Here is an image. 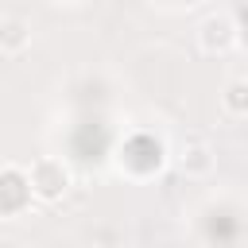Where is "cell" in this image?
I'll return each instance as SVG.
<instances>
[{
  "mask_svg": "<svg viewBox=\"0 0 248 248\" xmlns=\"http://www.w3.org/2000/svg\"><path fill=\"white\" fill-rule=\"evenodd\" d=\"M178 170L186 174V178H209L213 174V167H217V155H213V147L205 143V140H186L182 147H178Z\"/></svg>",
  "mask_w": 248,
  "mask_h": 248,
  "instance_id": "277c9868",
  "label": "cell"
},
{
  "mask_svg": "<svg viewBox=\"0 0 248 248\" xmlns=\"http://www.w3.org/2000/svg\"><path fill=\"white\" fill-rule=\"evenodd\" d=\"M31 46V23L23 16H0V54H23Z\"/></svg>",
  "mask_w": 248,
  "mask_h": 248,
  "instance_id": "5b68a950",
  "label": "cell"
},
{
  "mask_svg": "<svg viewBox=\"0 0 248 248\" xmlns=\"http://www.w3.org/2000/svg\"><path fill=\"white\" fill-rule=\"evenodd\" d=\"M31 182H27V170L23 167H0V217H19L27 213L31 205Z\"/></svg>",
  "mask_w": 248,
  "mask_h": 248,
  "instance_id": "3957f363",
  "label": "cell"
},
{
  "mask_svg": "<svg viewBox=\"0 0 248 248\" xmlns=\"http://www.w3.org/2000/svg\"><path fill=\"white\" fill-rule=\"evenodd\" d=\"M27 182H31L35 202L54 205V202H62L66 190L74 186V174H70V167H66L62 159H54V155H39V159L27 167Z\"/></svg>",
  "mask_w": 248,
  "mask_h": 248,
  "instance_id": "6da1fadb",
  "label": "cell"
},
{
  "mask_svg": "<svg viewBox=\"0 0 248 248\" xmlns=\"http://www.w3.org/2000/svg\"><path fill=\"white\" fill-rule=\"evenodd\" d=\"M236 43H240V31H236V19L229 12H213L198 23V46L205 54H229Z\"/></svg>",
  "mask_w": 248,
  "mask_h": 248,
  "instance_id": "7a4b0ae2",
  "label": "cell"
},
{
  "mask_svg": "<svg viewBox=\"0 0 248 248\" xmlns=\"http://www.w3.org/2000/svg\"><path fill=\"white\" fill-rule=\"evenodd\" d=\"M221 108H225L232 120H244V116H248V78L225 81V89H221Z\"/></svg>",
  "mask_w": 248,
  "mask_h": 248,
  "instance_id": "8992f818",
  "label": "cell"
}]
</instances>
